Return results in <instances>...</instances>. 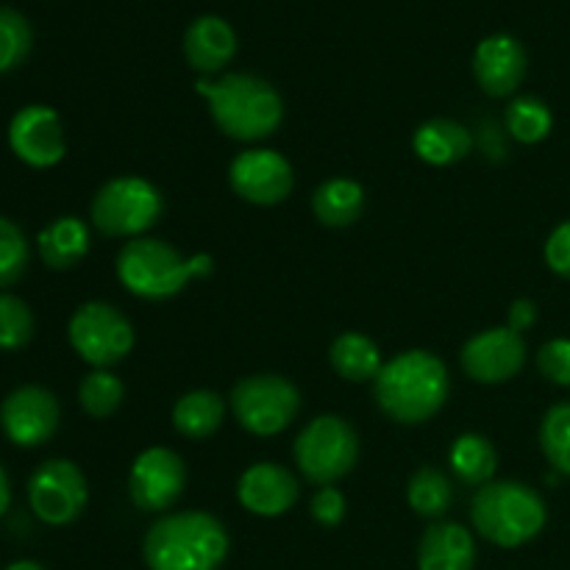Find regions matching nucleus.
I'll return each mask as SVG.
<instances>
[{
  "label": "nucleus",
  "instance_id": "obj_19",
  "mask_svg": "<svg viewBox=\"0 0 570 570\" xmlns=\"http://www.w3.org/2000/svg\"><path fill=\"white\" fill-rule=\"evenodd\" d=\"M184 53L193 70L212 76L220 72L237 53V33L223 17L206 14L189 22L184 33Z\"/></svg>",
  "mask_w": 570,
  "mask_h": 570
},
{
  "label": "nucleus",
  "instance_id": "obj_13",
  "mask_svg": "<svg viewBox=\"0 0 570 570\" xmlns=\"http://www.w3.org/2000/svg\"><path fill=\"white\" fill-rule=\"evenodd\" d=\"M232 189L243 200L256 206H276L293 193V165L278 150L250 148L243 150L228 167Z\"/></svg>",
  "mask_w": 570,
  "mask_h": 570
},
{
  "label": "nucleus",
  "instance_id": "obj_9",
  "mask_svg": "<svg viewBox=\"0 0 570 570\" xmlns=\"http://www.w3.org/2000/svg\"><path fill=\"white\" fill-rule=\"evenodd\" d=\"M70 345L95 371L117 365L134 348V326L117 306L106 301L81 304L70 317Z\"/></svg>",
  "mask_w": 570,
  "mask_h": 570
},
{
  "label": "nucleus",
  "instance_id": "obj_16",
  "mask_svg": "<svg viewBox=\"0 0 570 570\" xmlns=\"http://www.w3.org/2000/svg\"><path fill=\"white\" fill-rule=\"evenodd\" d=\"M527 50L510 33L482 39L473 53V76L490 98H507L527 78Z\"/></svg>",
  "mask_w": 570,
  "mask_h": 570
},
{
  "label": "nucleus",
  "instance_id": "obj_37",
  "mask_svg": "<svg viewBox=\"0 0 570 570\" xmlns=\"http://www.w3.org/2000/svg\"><path fill=\"white\" fill-rule=\"evenodd\" d=\"M9 504H11V482L9 476H6L3 465H0V515L9 510Z\"/></svg>",
  "mask_w": 570,
  "mask_h": 570
},
{
  "label": "nucleus",
  "instance_id": "obj_3",
  "mask_svg": "<svg viewBox=\"0 0 570 570\" xmlns=\"http://www.w3.org/2000/svg\"><path fill=\"white\" fill-rule=\"evenodd\" d=\"M142 557L148 570H220L228 532L209 512H176L148 529Z\"/></svg>",
  "mask_w": 570,
  "mask_h": 570
},
{
  "label": "nucleus",
  "instance_id": "obj_24",
  "mask_svg": "<svg viewBox=\"0 0 570 570\" xmlns=\"http://www.w3.org/2000/svg\"><path fill=\"white\" fill-rule=\"evenodd\" d=\"M226 404L215 390H193L173 406V426L189 440H206L223 426Z\"/></svg>",
  "mask_w": 570,
  "mask_h": 570
},
{
  "label": "nucleus",
  "instance_id": "obj_35",
  "mask_svg": "<svg viewBox=\"0 0 570 570\" xmlns=\"http://www.w3.org/2000/svg\"><path fill=\"white\" fill-rule=\"evenodd\" d=\"M546 265L557 273V276L570 278V220L560 223L551 232L549 243H546Z\"/></svg>",
  "mask_w": 570,
  "mask_h": 570
},
{
  "label": "nucleus",
  "instance_id": "obj_25",
  "mask_svg": "<svg viewBox=\"0 0 570 570\" xmlns=\"http://www.w3.org/2000/svg\"><path fill=\"white\" fill-rule=\"evenodd\" d=\"M449 462L454 476L468 488H484L493 482L495 468H499V454L493 443L482 434H460L449 451Z\"/></svg>",
  "mask_w": 570,
  "mask_h": 570
},
{
  "label": "nucleus",
  "instance_id": "obj_27",
  "mask_svg": "<svg viewBox=\"0 0 570 570\" xmlns=\"http://www.w3.org/2000/svg\"><path fill=\"white\" fill-rule=\"evenodd\" d=\"M551 126H554L551 109L534 95H521L507 109V131L523 145L543 142L551 134Z\"/></svg>",
  "mask_w": 570,
  "mask_h": 570
},
{
  "label": "nucleus",
  "instance_id": "obj_23",
  "mask_svg": "<svg viewBox=\"0 0 570 570\" xmlns=\"http://www.w3.org/2000/svg\"><path fill=\"white\" fill-rule=\"evenodd\" d=\"M328 362L334 373L345 382H371L384 367L382 351L367 334L343 332L328 348Z\"/></svg>",
  "mask_w": 570,
  "mask_h": 570
},
{
  "label": "nucleus",
  "instance_id": "obj_20",
  "mask_svg": "<svg viewBox=\"0 0 570 570\" xmlns=\"http://www.w3.org/2000/svg\"><path fill=\"white\" fill-rule=\"evenodd\" d=\"M412 148L426 165L445 167L456 165L471 154L473 137L462 122L451 120V117H434L417 128L412 137Z\"/></svg>",
  "mask_w": 570,
  "mask_h": 570
},
{
  "label": "nucleus",
  "instance_id": "obj_34",
  "mask_svg": "<svg viewBox=\"0 0 570 570\" xmlns=\"http://www.w3.org/2000/svg\"><path fill=\"white\" fill-rule=\"evenodd\" d=\"M312 518H315L321 527H340L345 518V495L337 488H321L312 495Z\"/></svg>",
  "mask_w": 570,
  "mask_h": 570
},
{
  "label": "nucleus",
  "instance_id": "obj_30",
  "mask_svg": "<svg viewBox=\"0 0 570 570\" xmlns=\"http://www.w3.org/2000/svg\"><path fill=\"white\" fill-rule=\"evenodd\" d=\"M122 395H126V387L115 373L92 371L89 376H83L81 387H78V404L87 415L109 417L122 404Z\"/></svg>",
  "mask_w": 570,
  "mask_h": 570
},
{
  "label": "nucleus",
  "instance_id": "obj_32",
  "mask_svg": "<svg viewBox=\"0 0 570 570\" xmlns=\"http://www.w3.org/2000/svg\"><path fill=\"white\" fill-rule=\"evenodd\" d=\"M31 250L22 228L9 217H0V289L11 287L26 273Z\"/></svg>",
  "mask_w": 570,
  "mask_h": 570
},
{
  "label": "nucleus",
  "instance_id": "obj_12",
  "mask_svg": "<svg viewBox=\"0 0 570 570\" xmlns=\"http://www.w3.org/2000/svg\"><path fill=\"white\" fill-rule=\"evenodd\" d=\"M61 421L59 401L39 384H22L11 390L0 404V429L20 449H37L48 443Z\"/></svg>",
  "mask_w": 570,
  "mask_h": 570
},
{
  "label": "nucleus",
  "instance_id": "obj_38",
  "mask_svg": "<svg viewBox=\"0 0 570 570\" xmlns=\"http://www.w3.org/2000/svg\"><path fill=\"white\" fill-rule=\"evenodd\" d=\"M6 570H45V568L39 566V562H33V560H20V562H11V566Z\"/></svg>",
  "mask_w": 570,
  "mask_h": 570
},
{
  "label": "nucleus",
  "instance_id": "obj_22",
  "mask_svg": "<svg viewBox=\"0 0 570 570\" xmlns=\"http://www.w3.org/2000/svg\"><path fill=\"white\" fill-rule=\"evenodd\" d=\"M365 209V189L351 178L323 181L312 195V212L328 228L354 226Z\"/></svg>",
  "mask_w": 570,
  "mask_h": 570
},
{
  "label": "nucleus",
  "instance_id": "obj_4",
  "mask_svg": "<svg viewBox=\"0 0 570 570\" xmlns=\"http://www.w3.org/2000/svg\"><path fill=\"white\" fill-rule=\"evenodd\" d=\"M215 271L209 254L184 256L165 239L137 237L117 254V278L131 295L142 301H167L181 293L193 278H206Z\"/></svg>",
  "mask_w": 570,
  "mask_h": 570
},
{
  "label": "nucleus",
  "instance_id": "obj_8",
  "mask_svg": "<svg viewBox=\"0 0 570 570\" xmlns=\"http://www.w3.org/2000/svg\"><path fill=\"white\" fill-rule=\"evenodd\" d=\"M232 412L245 432L276 438L301 412V393L293 382L276 373H256L232 390Z\"/></svg>",
  "mask_w": 570,
  "mask_h": 570
},
{
  "label": "nucleus",
  "instance_id": "obj_14",
  "mask_svg": "<svg viewBox=\"0 0 570 570\" xmlns=\"http://www.w3.org/2000/svg\"><path fill=\"white\" fill-rule=\"evenodd\" d=\"M462 371L479 384H501L515 379L527 365V343L523 334L510 326H495L479 332L462 345Z\"/></svg>",
  "mask_w": 570,
  "mask_h": 570
},
{
  "label": "nucleus",
  "instance_id": "obj_2",
  "mask_svg": "<svg viewBox=\"0 0 570 570\" xmlns=\"http://www.w3.org/2000/svg\"><path fill=\"white\" fill-rule=\"evenodd\" d=\"M195 92L209 100L215 126L239 142H259L273 137L284 120L282 95L273 83L250 72H228L217 81L200 78Z\"/></svg>",
  "mask_w": 570,
  "mask_h": 570
},
{
  "label": "nucleus",
  "instance_id": "obj_28",
  "mask_svg": "<svg viewBox=\"0 0 570 570\" xmlns=\"http://www.w3.org/2000/svg\"><path fill=\"white\" fill-rule=\"evenodd\" d=\"M540 449L554 471L570 476V401L554 404L540 423Z\"/></svg>",
  "mask_w": 570,
  "mask_h": 570
},
{
  "label": "nucleus",
  "instance_id": "obj_1",
  "mask_svg": "<svg viewBox=\"0 0 570 570\" xmlns=\"http://www.w3.org/2000/svg\"><path fill=\"white\" fill-rule=\"evenodd\" d=\"M373 382L379 410L406 426L432 421L449 399V371L432 351H404L384 362Z\"/></svg>",
  "mask_w": 570,
  "mask_h": 570
},
{
  "label": "nucleus",
  "instance_id": "obj_11",
  "mask_svg": "<svg viewBox=\"0 0 570 570\" xmlns=\"http://www.w3.org/2000/svg\"><path fill=\"white\" fill-rule=\"evenodd\" d=\"M187 488V468L184 460L170 449L142 451L134 460L128 473V495L139 512H165L181 499Z\"/></svg>",
  "mask_w": 570,
  "mask_h": 570
},
{
  "label": "nucleus",
  "instance_id": "obj_31",
  "mask_svg": "<svg viewBox=\"0 0 570 570\" xmlns=\"http://www.w3.org/2000/svg\"><path fill=\"white\" fill-rule=\"evenodd\" d=\"M33 337L31 306L17 295L0 293V351H20Z\"/></svg>",
  "mask_w": 570,
  "mask_h": 570
},
{
  "label": "nucleus",
  "instance_id": "obj_6",
  "mask_svg": "<svg viewBox=\"0 0 570 570\" xmlns=\"http://www.w3.org/2000/svg\"><path fill=\"white\" fill-rule=\"evenodd\" d=\"M161 212V193L139 176L111 178L92 198V223L106 237L137 239L159 223Z\"/></svg>",
  "mask_w": 570,
  "mask_h": 570
},
{
  "label": "nucleus",
  "instance_id": "obj_5",
  "mask_svg": "<svg viewBox=\"0 0 570 570\" xmlns=\"http://www.w3.org/2000/svg\"><path fill=\"white\" fill-rule=\"evenodd\" d=\"M471 521L488 543L518 549L543 532L549 521L546 501L523 482H488L471 501Z\"/></svg>",
  "mask_w": 570,
  "mask_h": 570
},
{
  "label": "nucleus",
  "instance_id": "obj_18",
  "mask_svg": "<svg viewBox=\"0 0 570 570\" xmlns=\"http://www.w3.org/2000/svg\"><path fill=\"white\" fill-rule=\"evenodd\" d=\"M476 543L465 527L434 521L417 543V570H473Z\"/></svg>",
  "mask_w": 570,
  "mask_h": 570
},
{
  "label": "nucleus",
  "instance_id": "obj_17",
  "mask_svg": "<svg viewBox=\"0 0 570 570\" xmlns=\"http://www.w3.org/2000/svg\"><path fill=\"white\" fill-rule=\"evenodd\" d=\"M301 484L293 473L276 462H256L239 476L237 499L250 515L278 518L295 507Z\"/></svg>",
  "mask_w": 570,
  "mask_h": 570
},
{
  "label": "nucleus",
  "instance_id": "obj_29",
  "mask_svg": "<svg viewBox=\"0 0 570 570\" xmlns=\"http://www.w3.org/2000/svg\"><path fill=\"white\" fill-rule=\"evenodd\" d=\"M33 45L31 22L17 9L0 6V72H9L28 59Z\"/></svg>",
  "mask_w": 570,
  "mask_h": 570
},
{
  "label": "nucleus",
  "instance_id": "obj_7",
  "mask_svg": "<svg viewBox=\"0 0 570 570\" xmlns=\"http://www.w3.org/2000/svg\"><path fill=\"white\" fill-rule=\"evenodd\" d=\"M295 465L309 482L328 488L348 476L360 456V438L340 415H321L304 426L295 440Z\"/></svg>",
  "mask_w": 570,
  "mask_h": 570
},
{
  "label": "nucleus",
  "instance_id": "obj_36",
  "mask_svg": "<svg viewBox=\"0 0 570 570\" xmlns=\"http://www.w3.org/2000/svg\"><path fill=\"white\" fill-rule=\"evenodd\" d=\"M534 323H538V304L529 298L512 301L510 312H507V326H510L512 332L523 334L527 328H532Z\"/></svg>",
  "mask_w": 570,
  "mask_h": 570
},
{
  "label": "nucleus",
  "instance_id": "obj_33",
  "mask_svg": "<svg viewBox=\"0 0 570 570\" xmlns=\"http://www.w3.org/2000/svg\"><path fill=\"white\" fill-rule=\"evenodd\" d=\"M538 371L551 384L570 387V340H551L538 351Z\"/></svg>",
  "mask_w": 570,
  "mask_h": 570
},
{
  "label": "nucleus",
  "instance_id": "obj_21",
  "mask_svg": "<svg viewBox=\"0 0 570 570\" xmlns=\"http://www.w3.org/2000/svg\"><path fill=\"white\" fill-rule=\"evenodd\" d=\"M39 256L50 271H70L89 254V228L81 217H56L39 232Z\"/></svg>",
  "mask_w": 570,
  "mask_h": 570
},
{
  "label": "nucleus",
  "instance_id": "obj_15",
  "mask_svg": "<svg viewBox=\"0 0 570 570\" xmlns=\"http://www.w3.org/2000/svg\"><path fill=\"white\" fill-rule=\"evenodd\" d=\"M9 145L28 167H53L65 159L67 142L59 115L50 106H22L9 122Z\"/></svg>",
  "mask_w": 570,
  "mask_h": 570
},
{
  "label": "nucleus",
  "instance_id": "obj_10",
  "mask_svg": "<svg viewBox=\"0 0 570 570\" xmlns=\"http://www.w3.org/2000/svg\"><path fill=\"white\" fill-rule=\"evenodd\" d=\"M89 499L87 479L70 460H48L28 479L33 515L48 527H67L83 512Z\"/></svg>",
  "mask_w": 570,
  "mask_h": 570
},
{
  "label": "nucleus",
  "instance_id": "obj_26",
  "mask_svg": "<svg viewBox=\"0 0 570 570\" xmlns=\"http://www.w3.org/2000/svg\"><path fill=\"white\" fill-rule=\"evenodd\" d=\"M406 499H410V507L415 515L438 521V518H443L449 512L451 501H454V488H451L449 476L443 471L426 465L412 473Z\"/></svg>",
  "mask_w": 570,
  "mask_h": 570
}]
</instances>
